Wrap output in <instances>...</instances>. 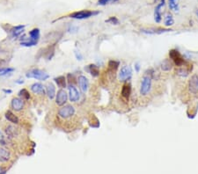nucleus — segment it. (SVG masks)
<instances>
[{"mask_svg":"<svg viewBox=\"0 0 198 174\" xmlns=\"http://www.w3.org/2000/svg\"><path fill=\"white\" fill-rule=\"evenodd\" d=\"M57 120L59 122H65L66 125L74 122L76 119V109L72 105H66L59 108L57 111Z\"/></svg>","mask_w":198,"mask_h":174,"instance_id":"1","label":"nucleus"},{"mask_svg":"<svg viewBox=\"0 0 198 174\" xmlns=\"http://www.w3.org/2000/svg\"><path fill=\"white\" fill-rule=\"evenodd\" d=\"M4 131L10 141L19 142L20 140H23L25 136L23 130L16 124H12V123L5 125Z\"/></svg>","mask_w":198,"mask_h":174,"instance_id":"2","label":"nucleus"},{"mask_svg":"<svg viewBox=\"0 0 198 174\" xmlns=\"http://www.w3.org/2000/svg\"><path fill=\"white\" fill-rule=\"evenodd\" d=\"M151 86H152V78L148 75L144 74L142 81H141V85H140V94L141 96H147L151 90Z\"/></svg>","mask_w":198,"mask_h":174,"instance_id":"3","label":"nucleus"},{"mask_svg":"<svg viewBox=\"0 0 198 174\" xmlns=\"http://www.w3.org/2000/svg\"><path fill=\"white\" fill-rule=\"evenodd\" d=\"M169 57L177 67H182L186 64V62L183 56L177 49H171L169 51Z\"/></svg>","mask_w":198,"mask_h":174,"instance_id":"4","label":"nucleus"},{"mask_svg":"<svg viewBox=\"0 0 198 174\" xmlns=\"http://www.w3.org/2000/svg\"><path fill=\"white\" fill-rule=\"evenodd\" d=\"M29 35H30V40H27V41H22L21 45L26 46V47L36 45V43L38 42L39 38H40V30L38 28H34L29 32Z\"/></svg>","mask_w":198,"mask_h":174,"instance_id":"5","label":"nucleus"},{"mask_svg":"<svg viewBox=\"0 0 198 174\" xmlns=\"http://www.w3.org/2000/svg\"><path fill=\"white\" fill-rule=\"evenodd\" d=\"M27 77H29V78H35V79H38V80H46L50 77L49 74H47L46 72H44L41 70H38V69H34V70H32L30 71H28L27 74H26Z\"/></svg>","mask_w":198,"mask_h":174,"instance_id":"6","label":"nucleus"},{"mask_svg":"<svg viewBox=\"0 0 198 174\" xmlns=\"http://www.w3.org/2000/svg\"><path fill=\"white\" fill-rule=\"evenodd\" d=\"M12 159V151L6 148L5 146L0 145V164H6Z\"/></svg>","mask_w":198,"mask_h":174,"instance_id":"7","label":"nucleus"},{"mask_svg":"<svg viewBox=\"0 0 198 174\" xmlns=\"http://www.w3.org/2000/svg\"><path fill=\"white\" fill-rule=\"evenodd\" d=\"M188 92L191 94H194V95L198 94V75L197 74H194L191 76L188 83Z\"/></svg>","mask_w":198,"mask_h":174,"instance_id":"8","label":"nucleus"},{"mask_svg":"<svg viewBox=\"0 0 198 174\" xmlns=\"http://www.w3.org/2000/svg\"><path fill=\"white\" fill-rule=\"evenodd\" d=\"M131 76H132L131 68L129 66H127V65H123L118 73V78L121 82L128 81L129 79H130Z\"/></svg>","mask_w":198,"mask_h":174,"instance_id":"9","label":"nucleus"},{"mask_svg":"<svg viewBox=\"0 0 198 174\" xmlns=\"http://www.w3.org/2000/svg\"><path fill=\"white\" fill-rule=\"evenodd\" d=\"M120 62L115 60H110L108 62V65H107V75L109 77V78L113 80V78H115V76L116 74V71L118 70Z\"/></svg>","mask_w":198,"mask_h":174,"instance_id":"10","label":"nucleus"},{"mask_svg":"<svg viewBox=\"0 0 198 174\" xmlns=\"http://www.w3.org/2000/svg\"><path fill=\"white\" fill-rule=\"evenodd\" d=\"M98 14V12H92L88 10H84L80 12H76L72 14H71V18H77V19H84V18H88L94 15Z\"/></svg>","mask_w":198,"mask_h":174,"instance_id":"11","label":"nucleus"},{"mask_svg":"<svg viewBox=\"0 0 198 174\" xmlns=\"http://www.w3.org/2000/svg\"><path fill=\"white\" fill-rule=\"evenodd\" d=\"M25 100L20 98H13L11 103V106L15 112H21L25 108Z\"/></svg>","mask_w":198,"mask_h":174,"instance_id":"12","label":"nucleus"},{"mask_svg":"<svg viewBox=\"0 0 198 174\" xmlns=\"http://www.w3.org/2000/svg\"><path fill=\"white\" fill-rule=\"evenodd\" d=\"M67 99H68V94L66 93V92L63 89H60L57 92L56 98V105H59V106H62V105H63L66 103Z\"/></svg>","mask_w":198,"mask_h":174,"instance_id":"13","label":"nucleus"},{"mask_svg":"<svg viewBox=\"0 0 198 174\" xmlns=\"http://www.w3.org/2000/svg\"><path fill=\"white\" fill-rule=\"evenodd\" d=\"M69 99L72 102H78L80 99V94L78 92V91L77 90V88L75 87V85L73 84H70L69 86Z\"/></svg>","mask_w":198,"mask_h":174,"instance_id":"14","label":"nucleus"},{"mask_svg":"<svg viewBox=\"0 0 198 174\" xmlns=\"http://www.w3.org/2000/svg\"><path fill=\"white\" fill-rule=\"evenodd\" d=\"M30 89L33 92V93L35 94V95H38V96H41V97L45 96V91H44L43 85L41 84H40V83H35V84H32L31 87H30Z\"/></svg>","mask_w":198,"mask_h":174,"instance_id":"15","label":"nucleus"},{"mask_svg":"<svg viewBox=\"0 0 198 174\" xmlns=\"http://www.w3.org/2000/svg\"><path fill=\"white\" fill-rule=\"evenodd\" d=\"M193 66L192 65H188V66H182V67H178L175 71V73L177 74L178 76L182 77H186L189 75L190 71H192Z\"/></svg>","mask_w":198,"mask_h":174,"instance_id":"16","label":"nucleus"},{"mask_svg":"<svg viewBox=\"0 0 198 174\" xmlns=\"http://www.w3.org/2000/svg\"><path fill=\"white\" fill-rule=\"evenodd\" d=\"M78 85H79V89L83 93H85L88 90V87H89V82L88 79L85 76H79L78 77Z\"/></svg>","mask_w":198,"mask_h":174,"instance_id":"17","label":"nucleus"},{"mask_svg":"<svg viewBox=\"0 0 198 174\" xmlns=\"http://www.w3.org/2000/svg\"><path fill=\"white\" fill-rule=\"evenodd\" d=\"M121 94L123 99H125L126 100H129L130 94H131V85L129 84H124L122 85Z\"/></svg>","mask_w":198,"mask_h":174,"instance_id":"18","label":"nucleus"},{"mask_svg":"<svg viewBox=\"0 0 198 174\" xmlns=\"http://www.w3.org/2000/svg\"><path fill=\"white\" fill-rule=\"evenodd\" d=\"M5 116H6V120H7L10 123L16 124V125H18V124L19 123V117H18L14 113H12V112L10 111V110H8V111L6 112Z\"/></svg>","mask_w":198,"mask_h":174,"instance_id":"19","label":"nucleus"},{"mask_svg":"<svg viewBox=\"0 0 198 174\" xmlns=\"http://www.w3.org/2000/svg\"><path fill=\"white\" fill-rule=\"evenodd\" d=\"M173 62L170 59H165L160 64V68L163 71L167 72L173 69Z\"/></svg>","mask_w":198,"mask_h":174,"instance_id":"20","label":"nucleus"},{"mask_svg":"<svg viewBox=\"0 0 198 174\" xmlns=\"http://www.w3.org/2000/svg\"><path fill=\"white\" fill-rule=\"evenodd\" d=\"M165 5L163 3H160L157 7L155 8V11H154V19H155V21L157 23H160L161 19H162V17H161V8L162 6H164Z\"/></svg>","mask_w":198,"mask_h":174,"instance_id":"21","label":"nucleus"},{"mask_svg":"<svg viewBox=\"0 0 198 174\" xmlns=\"http://www.w3.org/2000/svg\"><path fill=\"white\" fill-rule=\"evenodd\" d=\"M46 94L48 95L49 99H53L56 96V88L53 84L51 83H49L47 85H46Z\"/></svg>","mask_w":198,"mask_h":174,"instance_id":"22","label":"nucleus"},{"mask_svg":"<svg viewBox=\"0 0 198 174\" xmlns=\"http://www.w3.org/2000/svg\"><path fill=\"white\" fill-rule=\"evenodd\" d=\"M88 71L91 73L93 77H95L100 75V69L95 64H90L88 66Z\"/></svg>","mask_w":198,"mask_h":174,"instance_id":"23","label":"nucleus"},{"mask_svg":"<svg viewBox=\"0 0 198 174\" xmlns=\"http://www.w3.org/2000/svg\"><path fill=\"white\" fill-rule=\"evenodd\" d=\"M55 81L57 84V86L59 87V88L63 89L64 88V87H66V78L65 77L63 76H60L56 78H55Z\"/></svg>","mask_w":198,"mask_h":174,"instance_id":"24","label":"nucleus"},{"mask_svg":"<svg viewBox=\"0 0 198 174\" xmlns=\"http://www.w3.org/2000/svg\"><path fill=\"white\" fill-rule=\"evenodd\" d=\"M179 0H169V8L175 12H179Z\"/></svg>","mask_w":198,"mask_h":174,"instance_id":"25","label":"nucleus"},{"mask_svg":"<svg viewBox=\"0 0 198 174\" xmlns=\"http://www.w3.org/2000/svg\"><path fill=\"white\" fill-rule=\"evenodd\" d=\"M174 24V20L173 18V15L171 13H167L165 17V26L166 27H170Z\"/></svg>","mask_w":198,"mask_h":174,"instance_id":"26","label":"nucleus"},{"mask_svg":"<svg viewBox=\"0 0 198 174\" xmlns=\"http://www.w3.org/2000/svg\"><path fill=\"white\" fill-rule=\"evenodd\" d=\"M19 95L20 99H22L23 100H28V99H30V93H29V92H28L27 89H25V88H24V89H22V90H20Z\"/></svg>","mask_w":198,"mask_h":174,"instance_id":"27","label":"nucleus"},{"mask_svg":"<svg viewBox=\"0 0 198 174\" xmlns=\"http://www.w3.org/2000/svg\"><path fill=\"white\" fill-rule=\"evenodd\" d=\"M25 26H18L12 28V33L13 36H18L19 34H20L21 33H23V29H24Z\"/></svg>","mask_w":198,"mask_h":174,"instance_id":"28","label":"nucleus"},{"mask_svg":"<svg viewBox=\"0 0 198 174\" xmlns=\"http://www.w3.org/2000/svg\"><path fill=\"white\" fill-rule=\"evenodd\" d=\"M118 0H99L98 5H106L107 4H111V3H116Z\"/></svg>","mask_w":198,"mask_h":174,"instance_id":"29","label":"nucleus"},{"mask_svg":"<svg viewBox=\"0 0 198 174\" xmlns=\"http://www.w3.org/2000/svg\"><path fill=\"white\" fill-rule=\"evenodd\" d=\"M14 70L12 68H5V69H1L0 70V76H4V75H7L8 73L12 72Z\"/></svg>","mask_w":198,"mask_h":174,"instance_id":"30","label":"nucleus"},{"mask_svg":"<svg viewBox=\"0 0 198 174\" xmlns=\"http://www.w3.org/2000/svg\"><path fill=\"white\" fill-rule=\"evenodd\" d=\"M106 22L111 23L113 25H118L119 24V20L116 17H111V18H109L107 20H106Z\"/></svg>","mask_w":198,"mask_h":174,"instance_id":"31","label":"nucleus"},{"mask_svg":"<svg viewBox=\"0 0 198 174\" xmlns=\"http://www.w3.org/2000/svg\"><path fill=\"white\" fill-rule=\"evenodd\" d=\"M135 68H136V71L138 72L139 70H140V65H139V63H136V64H135Z\"/></svg>","mask_w":198,"mask_h":174,"instance_id":"32","label":"nucleus"},{"mask_svg":"<svg viewBox=\"0 0 198 174\" xmlns=\"http://www.w3.org/2000/svg\"><path fill=\"white\" fill-rule=\"evenodd\" d=\"M75 54H76V57L78 58V60H82V55L79 53L78 55V52H75Z\"/></svg>","mask_w":198,"mask_h":174,"instance_id":"33","label":"nucleus"},{"mask_svg":"<svg viewBox=\"0 0 198 174\" xmlns=\"http://www.w3.org/2000/svg\"><path fill=\"white\" fill-rule=\"evenodd\" d=\"M16 83H17V84H23V83H24V80H23V79H22V80L20 79V81H16Z\"/></svg>","mask_w":198,"mask_h":174,"instance_id":"34","label":"nucleus"},{"mask_svg":"<svg viewBox=\"0 0 198 174\" xmlns=\"http://www.w3.org/2000/svg\"><path fill=\"white\" fill-rule=\"evenodd\" d=\"M4 92H8V93H11V92H12L11 90H4Z\"/></svg>","mask_w":198,"mask_h":174,"instance_id":"35","label":"nucleus"},{"mask_svg":"<svg viewBox=\"0 0 198 174\" xmlns=\"http://www.w3.org/2000/svg\"><path fill=\"white\" fill-rule=\"evenodd\" d=\"M195 13H196V16H197V18H198V9L195 10Z\"/></svg>","mask_w":198,"mask_h":174,"instance_id":"36","label":"nucleus"}]
</instances>
